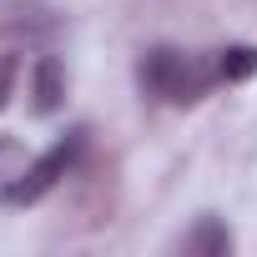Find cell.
<instances>
[{"mask_svg": "<svg viewBox=\"0 0 257 257\" xmlns=\"http://www.w3.org/2000/svg\"><path fill=\"white\" fill-rule=\"evenodd\" d=\"M81 152H86V132H66L51 152H41L26 172H16L6 187H0V202H11V207H31V202H41L76 162H81Z\"/></svg>", "mask_w": 257, "mask_h": 257, "instance_id": "cell-1", "label": "cell"}, {"mask_svg": "<svg viewBox=\"0 0 257 257\" xmlns=\"http://www.w3.org/2000/svg\"><path fill=\"white\" fill-rule=\"evenodd\" d=\"M187 66H192V56H182L177 46H152L142 56V91L162 96V101H177L182 81H187Z\"/></svg>", "mask_w": 257, "mask_h": 257, "instance_id": "cell-2", "label": "cell"}, {"mask_svg": "<svg viewBox=\"0 0 257 257\" xmlns=\"http://www.w3.org/2000/svg\"><path fill=\"white\" fill-rule=\"evenodd\" d=\"M31 96H36L41 116H51L66 101V66L56 56H36V66H31Z\"/></svg>", "mask_w": 257, "mask_h": 257, "instance_id": "cell-3", "label": "cell"}, {"mask_svg": "<svg viewBox=\"0 0 257 257\" xmlns=\"http://www.w3.org/2000/svg\"><path fill=\"white\" fill-rule=\"evenodd\" d=\"M182 247H187L192 257H227V252H232V232H227V222L202 217V222L182 237Z\"/></svg>", "mask_w": 257, "mask_h": 257, "instance_id": "cell-4", "label": "cell"}, {"mask_svg": "<svg viewBox=\"0 0 257 257\" xmlns=\"http://www.w3.org/2000/svg\"><path fill=\"white\" fill-rule=\"evenodd\" d=\"M257 71V46H227L217 51V76L222 81H247Z\"/></svg>", "mask_w": 257, "mask_h": 257, "instance_id": "cell-5", "label": "cell"}, {"mask_svg": "<svg viewBox=\"0 0 257 257\" xmlns=\"http://www.w3.org/2000/svg\"><path fill=\"white\" fill-rule=\"evenodd\" d=\"M21 162H26V157H21V142H16V137H0V182L16 177Z\"/></svg>", "mask_w": 257, "mask_h": 257, "instance_id": "cell-6", "label": "cell"}, {"mask_svg": "<svg viewBox=\"0 0 257 257\" xmlns=\"http://www.w3.org/2000/svg\"><path fill=\"white\" fill-rule=\"evenodd\" d=\"M11 91H16V56H0V106L11 101Z\"/></svg>", "mask_w": 257, "mask_h": 257, "instance_id": "cell-7", "label": "cell"}]
</instances>
